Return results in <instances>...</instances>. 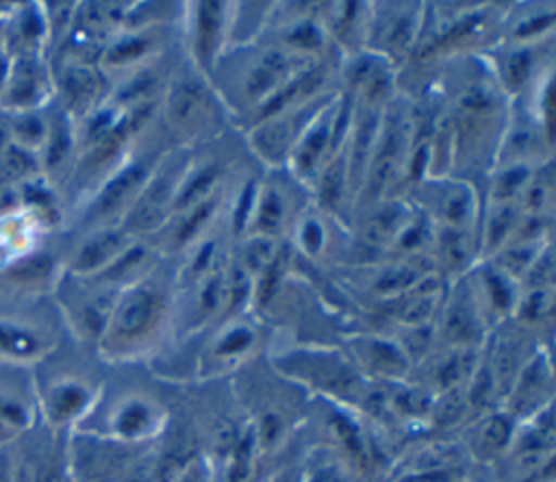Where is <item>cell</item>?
Here are the masks:
<instances>
[{"label": "cell", "mask_w": 556, "mask_h": 482, "mask_svg": "<svg viewBox=\"0 0 556 482\" xmlns=\"http://www.w3.org/2000/svg\"><path fill=\"white\" fill-rule=\"evenodd\" d=\"M519 217H521L519 204H493L491 202V208L484 219V232H482L484 252H500L513 237Z\"/></svg>", "instance_id": "cell-18"}, {"label": "cell", "mask_w": 556, "mask_h": 482, "mask_svg": "<svg viewBox=\"0 0 556 482\" xmlns=\"http://www.w3.org/2000/svg\"><path fill=\"white\" fill-rule=\"evenodd\" d=\"M552 402V365L549 358L543 354H534L526 360L519 369L517 378L513 380L502 410L515 421L523 423L543 410L549 408Z\"/></svg>", "instance_id": "cell-3"}, {"label": "cell", "mask_w": 556, "mask_h": 482, "mask_svg": "<svg viewBox=\"0 0 556 482\" xmlns=\"http://www.w3.org/2000/svg\"><path fill=\"white\" fill-rule=\"evenodd\" d=\"M67 145H70V135H67V126L65 122L56 119L54 126H52V132H50V145H48V163H56L63 158V154L67 152Z\"/></svg>", "instance_id": "cell-32"}, {"label": "cell", "mask_w": 556, "mask_h": 482, "mask_svg": "<svg viewBox=\"0 0 556 482\" xmlns=\"http://www.w3.org/2000/svg\"><path fill=\"white\" fill-rule=\"evenodd\" d=\"M513 434H515V421L502 408L486 410L471 426L469 449L482 460H493L506 454L513 441Z\"/></svg>", "instance_id": "cell-11"}, {"label": "cell", "mask_w": 556, "mask_h": 482, "mask_svg": "<svg viewBox=\"0 0 556 482\" xmlns=\"http://www.w3.org/2000/svg\"><path fill=\"white\" fill-rule=\"evenodd\" d=\"M35 167V161L30 156V152L17 148V145H9L2 150V158H0V169L7 178H20L26 172H30Z\"/></svg>", "instance_id": "cell-29"}, {"label": "cell", "mask_w": 556, "mask_h": 482, "mask_svg": "<svg viewBox=\"0 0 556 482\" xmlns=\"http://www.w3.org/2000/svg\"><path fill=\"white\" fill-rule=\"evenodd\" d=\"M15 135L26 143H37L43 137V124L35 115H26L15 122Z\"/></svg>", "instance_id": "cell-35"}, {"label": "cell", "mask_w": 556, "mask_h": 482, "mask_svg": "<svg viewBox=\"0 0 556 482\" xmlns=\"http://www.w3.org/2000/svg\"><path fill=\"white\" fill-rule=\"evenodd\" d=\"M46 482H67V480H61V478H50V480H46Z\"/></svg>", "instance_id": "cell-39"}, {"label": "cell", "mask_w": 556, "mask_h": 482, "mask_svg": "<svg viewBox=\"0 0 556 482\" xmlns=\"http://www.w3.org/2000/svg\"><path fill=\"white\" fill-rule=\"evenodd\" d=\"M404 7L406 4H397L395 7L397 11L376 28V33L380 35V43L395 54L408 52L419 30V15H417L419 7L410 4V11H404Z\"/></svg>", "instance_id": "cell-17"}, {"label": "cell", "mask_w": 556, "mask_h": 482, "mask_svg": "<svg viewBox=\"0 0 556 482\" xmlns=\"http://www.w3.org/2000/svg\"><path fill=\"white\" fill-rule=\"evenodd\" d=\"M167 310L169 297L159 282L141 280L122 291L100 337L106 356L128 360L152 350L165 326Z\"/></svg>", "instance_id": "cell-1"}, {"label": "cell", "mask_w": 556, "mask_h": 482, "mask_svg": "<svg viewBox=\"0 0 556 482\" xmlns=\"http://www.w3.org/2000/svg\"><path fill=\"white\" fill-rule=\"evenodd\" d=\"M215 211H217V198L211 193L208 198L200 200L191 208L178 213L180 221H178V226L172 232V245L174 248L191 245V241L198 239V234L206 228V224H208V219L213 217Z\"/></svg>", "instance_id": "cell-22"}, {"label": "cell", "mask_w": 556, "mask_h": 482, "mask_svg": "<svg viewBox=\"0 0 556 482\" xmlns=\"http://www.w3.org/2000/svg\"><path fill=\"white\" fill-rule=\"evenodd\" d=\"M13 432H15L13 428H9V426H2V423H0V443L9 441V439L13 436Z\"/></svg>", "instance_id": "cell-37"}, {"label": "cell", "mask_w": 556, "mask_h": 482, "mask_svg": "<svg viewBox=\"0 0 556 482\" xmlns=\"http://www.w3.org/2000/svg\"><path fill=\"white\" fill-rule=\"evenodd\" d=\"M554 293L552 289H528L519 293L515 304V315L523 326H543L552 317Z\"/></svg>", "instance_id": "cell-24"}, {"label": "cell", "mask_w": 556, "mask_h": 482, "mask_svg": "<svg viewBox=\"0 0 556 482\" xmlns=\"http://www.w3.org/2000/svg\"><path fill=\"white\" fill-rule=\"evenodd\" d=\"M0 352L13 358H33L41 352V341L30 330L0 324Z\"/></svg>", "instance_id": "cell-25"}, {"label": "cell", "mask_w": 556, "mask_h": 482, "mask_svg": "<svg viewBox=\"0 0 556 482\" xmlns=\"http://www.w3.org/2000/svg\"><path fill=\"white\" fill-rule=\"evenodd\" d=\"M530 72H532V54L526 48H517L504 59L502 78L510 89H519L528 80Z\"/></svg>", "instance_id": "cell-28"}, {"label": "cell", "mask_w": 556, "mask_h": 482, "mask_svg": "<svg viewBox=\"0 0 556 482\" xmlns=\"http://www.w3.org/2000/svg\"><path fill=\"white\" fill-rule=\"evenodd\" d=\"M410 215L404 213V208L393 202V204H380V208L371 215L365 228V241L378 248H391L395 237L400 234L402 226L406 224Z\"/></svg>", "instance_id": "cell-20"}, {"label": "cell", "mask_w": 556, "mask_h": 482, "mask_svg": "<svg viewBox=\"0 0 556 482\" xmlns=\"http://www.w3.org/2000/svg\"><path fill=\"white\" fill-rule=\"evenodd\" d=\"M354 367L361 376L384 382H402L410 373V360L397 341L382 337H358L352 341Z\"/></svg>", "instance_id": "cell-6"}, {"label": "cell", "mask_w": 556, "mask_h": 482, "mask_svg": "<svg viewBox=\"0 0 556 482\" xmlns=\"http://www.w3.org/2000/svg\"><path fill=\"white\" fill-rule=\"evenodd\" d=\"M437 217L443 228L469 230L471 219L476 217V195L471 187L465 182L450 185L439 198Z\"/></svg>", "instance_id": "cell-16"}, {"label": "cell", "mask_w": 556, "mask_h": 482, "mask_svg": "<svg viewBox=\"0 0 556 482\" xmlns=\"http://www.w3.org/2000/svg\"><path fill=\"white\" fill-rule=\"evenodd\" d=\"M298 241H300V245H302V250L306 254H311V256L319 254V250L326 243V230L319 224V219H315V217L300 219V224H298Z\"/></svg>", "instance_id": "cell-30"}, {"label": "cell", "mask_w": 556, "mask_h": 482, "mask_svg": "<svg viewBox=\"0 0 556 482\" xmlns=\"http://www.w3.org/2000/svg\"><path fill=\"white\" fill-rule=\"evenodd\" d=\"M478 363V347L432 350L424 360L417 363V369L424 376L417 386L428 391L432 397H439L447 391L465 386Z\"/></svg>", "instance_id": "cell-4"}, {"label": "cell", "mask_w": 556, "mask_h": 482, "mask_svg": "<svg viewBox=\"0 0 556 482\" xmlns=\"http://www.w3.org/2000/svg\"><path fill=\"white\" fill-rule=\"evenodd\" d=\"M289 219V198L276 182L258 185L254 208L250 215V228L254 237L276 239Z\"/></svg>", "instance_id": "cell-12"}, {"label": "cell", "mask_w": 556, "mask_h": 482, "mask_svg": "<svg viewBox=\"0 0 556 482\" xmlns=\"http://www.w3.org/2000/svg\"><path fill=\"white\" fill-rule=\"evenodd\" d=\"M26 421H28V410L20 402L0 397V423L2 426H9L15 430V428L26 426Z\"/></svg>", "instance_id": "cell-33"}, {"label": "cell", "mask_w": 556, "mask_h": 482, "mask_svg": "<svg viewBox=\"0 0 556 482\" xmlns=\"http://www.w3.org/2000/svg\"><path fill=\"white\" fill-rule=\"evenodd\" d=\"M532 176L534 174H532L530 165L506 163V167H502L493 178L491 202L493 204H519Z\"/></svg>", "instance_id": "cell-19"}, {"label": "cell", "mask_w": 556, "mask_h": 482, "mask_svg": "<svg viewBox=\"0 0 556 482\" xmlns=\"http://www.w3.org/2000/svg\"><path fill=\"white\" fill-rule=\"evenodd\" d=\"M126 237L119 230H102L93 234L76 254L74 269L78 274H89L96 269H104L126 250Z\"/></svg>", "instance_id": "cell-14"}, {"label": "cell", "mask_w": 556, "mask_h": 482, "mask_svg": "<svg viewBox=\"0 0 556 482\" xmlns=\"http://www.w3.org/2000/svg\"><path fill=\"white\" fill-rule=\"evenodd\" d=\"M4 74H7V63L0 61V85H2V80H4Z\"/></svg>", "instance_id": "cell-38"}, {"label": "cell", "mask_w": 556, "mask_h": 482, "mask_svg": "<svg viewBox=\"0 0 556 482\" xmlns=\"http://www.w3.org/2000/svg\"><path fill=\"white\" fill-rule=\"evenodd\" d=\"M35 96H37V83H35V76L28 67L26 72H20L15 76V83H13V89H11V100L13 102H33Z\"/></svg>", "instance_id": "cell-34"}, {"label": "cell", "mask_w": 556, "mask_h": 482, "mask_svg": "<svg viewBox=\"0 0 556 482\" xmlns=\"http://www.w3.org/2000/svg\"><path fill=\"white\" fill-rule=\"evenodd\" d=\"M217 178H219V165L213 161H204L189 167V172L176 185L172 213H182L193 204H198L200 200L208 198L217 185Z\"/></svg>", "instance_id": "cell-13"}, {"label": "cell", "mask_w": 556, "mask_h": 482, "mask_svg": "<svg viewBox=\"0 0 556 482\" xmlns=\"http://www.w3.org/2000/svg\"><path fill=\"white\" fill-rule=\"evenodd\" d=\"M9 135V124L2 119V115H0V150L7 145V137Z\"/></svg>", "instance_id": "cell-36"}, {"label": "cell", "mask_w": 556, "mask_h": 482, "mask_svg": "<svg viewBox=\"0 0 556 482\" xmlns=\"http://www.w3.org/2000/svg\"><path fill=\"white\" fill-rule=\"evenodd\" d=\"M191 50L195 65L202 72L213 67V61L219 52V43L226 30V9L222 2H198L191 7Z\"/></svg>", "instance_id": "cell-7"}, {"label": "cell", "mask_w": 556, "mask_h": 482, "mask_svg": "<svg viewBox=\"0 0 556 482\" xmlns=\"http://www.w3.org/2000/svg\"><path fill=\"white\" fill-rule=\"evenodd\" d=\"M100 80L89 67H74L65 76V93L67 102L74 106H87L98 96Z\"/></svg>", "instance_id": "cell-26"}, {"label": "cell", "mask_w": 556, "mask_h": 482, "mask_svg": "<svg viewBox=\"0 0 556 482\" xmlns=\"http://www.w3.org/2000/svg\"><path fill=\"white\" fill-rule=\"evenodd\" d=\"M421 278L424 274H419L415 265L395 263L380 271V276L374 282V293L380 297H397L400 293H406L408 289H413Z\"/></svg>", "instance_id": "cell-23"}, {"label": "cell", "mask_w": 556, "mask_h": 482, "mask_svg": "<svg viewBox=\"0 0 556 482\" xmlns=\"http://www.w3.org/2000/svg\"><path fill=\"white\" fill-rule=\"evenodd\" d=\"M167 119L180 132H195L211 111V98L204 85L195 78H180L172 83L167 102Z\"/></svg>", "instance_id": "cell-8"}, {"label": "cell", "mask_w": 556, "mask_h": 482, "mask_svg": "<svg viewBox=\"0 0 556 482\" xmlns=\"http://www.w3.org/2000/svg\"><path fill=\"white\" fill-rule=\"evenodd\" d=\"M258 341V332L252 324L230 319L206 345L204 356L200 360L202 376H219L228 369L243 365L254 352Z\"/></svg>", "instance_id": "cell-5"}, {"label": "cell", "mask_w": 556, "mask_h": 482, "mask_svg": "<svg viewBox=\"0 0 556 482\" xmlns=\"http://www.w3.org/2000/svg\"><path fill=\"white\" fill-rule=\"evenodd\" d=\"M167 426V408L150 393H124L109 410L106 439L139 445L154 441Z\"/></svg>", "instance_id": "cell-2"}, {"label": "cell", "mask_w": 556, "mask_h": 482, "mask_svg": "<svg viewBox=\"0 0 556 482\" xmlns=\"http://www.w3.org/2000/svg\"><path fill=\"white\" fill-rule=\"evenodd\" d=\"M89 404L91 391L87 389V384L78 380H61L50 389L46 408L52 421L65 423L80 417L89 408Z\"/></svg>", "instance_id": "cell-15"}, {"label": "cell", "mask_w": 556, "mask_h": 482, "mask_svg": "<svg viewBox=\"0 0 556 482\" xmlns=\"http://www.w3.org/2000/svg\"><path fill=\"white\" fill-rule=\"evenodd\" d=\"M439 245V256L450 271H463L471 263V234L469 230L458 228H439L434 230Z\"/></svg>", "instance_id": "cell-21"}, {"label": "cell", "mask_w": 556, "mask_h": 482, "mask_svg": "<svg viewBox=\"0 0 556 482\" xmlns=\"http://www.w3.org/2000/svg\"><path fill=\"white\" fill-rule=\"evenodd\" d=\"M167 482H215L208 458L195 454Z\"/></svg>", "instance_id": "cell-31"}, {"label": "cell", "mask_w": 556, "mask_h": 482, "mask_svg": "<svg viewBox=\"0 0 556 482\" xmlns=\"http://www.w3.org/2000/svg\"><path fill=\"white\" fill-rule=\"evenodd\" d=\"M152 50V39L148 35H130L122 41H117L113 48H109L106 52V61L111 65H122V63H130L141 59L143 54H148Z\"/></svg>", "instance_id": "cell-27"}, {"label": "cell", "mask_w": 556, "mask_h": 482, "mask_svg": "<svg viewBox=\"0 0 556 482\" xmlns=\"http://www.w3.org/2000/svg\"><path fill=\"white\" fill-rule=\"evenodd\" d=\"M150 182V163L148 161H135L119 169L100 191L98 200L93 202L91 213L93 215H109L113 211H119L128 202L141 195L146 185Z\"/></svg>", "instance_id": "cell-10"}, {"label": "cell", "mask_w": 556, "mask_h": 482, "mask_svg": "<svg viewBox=\"0 0 556 482\" xmlns=\"http://www.w3.org/2000/svg\"><path fill=\"white\" fill-rule=\"evenodd\" d=\"M513 278L506 276L502 269H497L495 265L484 267L480 278H478V289L473 291V304L480 313V319L486 328L489 319H502L508 313L515 310V304L519 300V293L513 287Z\"/></svg>", "instance_id": "cell-9"}]
</instances>
